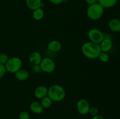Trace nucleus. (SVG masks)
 Listing matches in <instances>:
<instances>
[{"instance_id":"12","label":"nucleus","mask_w":120,"mask_h":119,"mask_svg":"<svg viewBox=\"0 0 120 119\" xmlns=\"http://www.w3.org/2000/svg\"><path fill=\"white\" fill-rule=\"evenodd\" d=\"M62 46V44L59 41L52 40L48 43L47 47L49 51L53 52H57L61 50Z\"/></svg>"},{"instance_id":"13","label":"nucleus","mask_w":120,"mask_h":119,"mask_svg":"<svg viewBox=\"0 0 120 119\" xmlns=\"http://www.w3.org/2000/svg\"><path fill=\"white\" fill-rule=\"evenodd\" d=\"M29 108L32 112L36 114H40L43 113V107L41 105V103L39 102H32L30 104Z\"/></svg>"},{"instance_id":"27","label":"nucleus","mask_w":120,"mask_h":119,"mask_svg":"<svg viewBox=\"0 0 120 119\" xmlns=\"http://www.w3.org/2000/svg\"><path fill=\"white\" fill-rule=\"evenodd\" d=\"M91 119H104V117L102 116L101 115L98 114V115L95 116H93Z\"/></svg>"},{"instance_id":"17","label":"nucleus","mask_w":120,"mask_h":119,"mask_svg":"<svg viewBox=\"0 0 120 119\" xmlns=\"http://www.w3.org/2000/svg\"><path fill=\"white\" fill-rule=\"evenodd\" d=\"M45 12L43 9L42 8H39L38 9H36L35 10H33L32 16L33 18L36 21H40L44 17Z\"/></svg>"},{"instance_id":"25","label":"nucleus","mask_w":120,"mask_h":119,"mask_svg":"<svg viewBox=\"0 0 120 119\" xmlns=\"http://www.w3.org/2000/svg\"><path fill=\"white\" fill-rule=\"evenodd\" d=\"M52 4L55 5H59L63 2L64 0H49Z\"/></svg>"},{"instance_id":"15","label":"nucleus","mask_w":120,"mask_h":119,"mask_svg":"<svg viewBox=\"0 0 120 119\" xmlns=\"http://www.w3.org/2000/svg\"><path fill=\"white\" fill-rule=\"evenodd\" d=\"M26 4L29 9L34 10L41 8L43 3L42 0H26Z\"/></svg>"},{"instance_id":"22","label":"nucleus","mask_w":120,"mask_h":119,"mask_svg":"<svg viewBox=\"0 0 120 119\" xmlns=\"http://www.w3.org/2000/svg\"><path fill=\"white\" fill-rule=\"evenodd\" d=\"M99 113V110H98V108L96 107H90V109L89 111V114H90V115L93 116H97Z\"/></svg>"},{"instance_id":"26","label":"nucleus","mask_w":120,"mask_h":119,"mask_svg":"<svg viewBox=\"0 0 120 119\" xmlns=\"http://www.w3.org/2000/svg\"><path fill=\"white\" fill-rule=\"evenodd\" d=\"M84 1H85V2L87 4H89L90 5L98 3V0H84Z\"/></svg>"},{"instance_id":"9","label":"nucleus","mask_w":120,"mask_h":119,"mask_svg":"<svg viewBox=\"0 0 120 119\" xmlns=\"http://www.w3.org/2000/svg\"><path fill=\"white\" fill-rule=\"evenodd\" d=\"M48 89L45 86H39L36 88L34 91V96L38 99H42V98L48 96Z\"/></svg>"},{"instance_id":"28","label":"nucleus","mask_w":120,"mask_h":119,"mask_svg":"<svg viewBox=\"0 0 120 119\" xmlns=\"http://www.w3.org/2000/svg\"></svg>"},{"instance_id":"7","label":"nucleus","mask_w":120,"mask_h":119,"mask_svg":"<svg viewBox=\"0 0 120 119\" xmlns=\"http://www.w3.org/2000/svg\"><path fill=\"white\" fill-rule=\"evenodd\" d=\"M77 110L78 113L81 115H86L89 114V111L90 109V104L88 100L85 99H81L77 102Z\"/></svg>"},{"instance_id":"14","label":"nucleus","mask_w":120,"mask_h":119,"mask_svg":"<svg viewBox=\"0 0 120 119\" xmlns=\"http://www.w3.org/2000/svg\"><path fill=\"white\" fill-rule=\"evenodd\" d=\"M15 77L16 79L20 81H24L27 80L29 77V74L27 70L21 68L15 73Z\"/></svg>"},{"instance_id":"18","label":"nucleus","mask_w":120,"mask_h":119,"mask_svg":"<svg viewBox=\"0 0 120 119\" xmlns=\"http://www.w3.org/2000/svg\"><path fill=\"white\" fill-rule=\"evenodd\" d=\"M41 104L42 106V107H43V108H48L52 106V105L53 101L50 99V98H49V97L47 96L45 97V98H42V99H41Z\"/></svg>"},{"instance_id":"10","label":"nucleus","mask_w":120,"mask_h":119,"mask_svg":"<svg viewBox=\"0 0 120 119\" xmlns=\"http://www.w3.org/2000/svg\"><path fill=\"white\" fill-rule=\"evenodd\" d=\"M42 57L41 53L37 51H34L31 52L29 56V60L32 65L40 64L42 60Z\"/></svg>"},{"instance_id":"11","label":"nucleus","mask_w":120,"mask_h":119,"mask_svg":"<svg viewBox=\"0 0 120 119\" xmlns=\"http://www.w3.org/2000/svg\"><path fill=\"white\" fill-rule=\"evenodd\" d=\"M109 28L113 32H120V19L113 18L110 20L109 23Z\"/></svg>"},{"instance_id":"23","label":"nucleus","mask_w":120,"mask_h":119,"mask_svg":"<svg viewBox=\"0 0 120 119\" xmlns=\"http://www.w3.org/2000/svg\"><path fill=\"white\" fill-rule=\"evenodd\" d=\"M6 72H7V70H6L5 65L0 64V79H1V78L4 77Z\"/></svg>"},{"instance_id":"4","label":"nucleus","mask_w":120,"mask_h":119,"mask_svg":"<svg viewBox=\"0 0 120 119\" xmlns=\"http://www.w3.org/2000/svg\"><path fill=\"white\" fill-rule=\"evenodd\" d=\"M5 66L7 71L10 73L15 74L18 70L22 68V61L18 57H13L9 58L8 61L5 64Z\"/></svg>"},{"instance_id":"8","label":"nucleus","mask_w":120,"mask_h":119,"mask_svg":"<svg viewBox=\"0 0 120 119\" xmlns=\"http://www.w3.org/2000/svg\"><path fill=\"white\" fill-rule=\"evenodd\" d=\"M99 44L102 52H108L111 50L112 47V40L110 37L104 36V38Z\"/></svg>"},{"instance_id":"2","label":"nucleus","mask_w":120,"mask_h":119,"mask_svg":"<svg viewBox=\"0 0 120 119\" xmlns=\"http://www.w3.org/2000/svg\"><path fill=\"white\" fill-rule=\"evenodd\" d=\"M48 96L53 102H59L65 98V90L60 85L57 84L53 85L48 89Z\"/></svg>"},{"instance_id":"3","label":"nucleus","mask_w":120,"mask_h":119,"mask_svg":"<svg viewBox=\"0 0 120 119\" xmlns=\"http://www.w3.org/2000/svg\"><path fill=\"white\" fill-rule=\"evenodd\" d=\"M104 12V8L100 4L96 3L89 6L86 14L89 19L92 21H97L103 16Z\"/></svg>"},{"instance_id":"16","label":"nucleus","mask_w":120,"mask_h":119,"mask_svg":"<svg viewBox=\"0 0 120 119\" xmlns=\"http://www.w3.org/2000/svg\"><path fill=\"white\" fill-rule=\"evenodd\" d=\"M118 0H98L100 4L104 8H110L114 7L117 3Z\"/></svg>"},{"instance_id":"20","label":"nucleus","mask_w":120,"mask_h":119,"mask_svg":"<svg viewBox=\"0 0 120 119\" xmlns=\"http://www.w3.org/2000/svg\"><path fill=\"white\" fill-rule=\"evenodd\" d=\"M9 57L8 55L5 53H1L0 54V64H2L5 65L8 61Z\"/></svg>"},{"instance_id":"24","label":"nucleus","mask_w":120,"mask_h":119,"mask_svg":"<svg viewBox=\"0 0 120 119\" xmlns=\"http://www.w3.org/2000/svg\"><path fill=\"white\" fill-rule=\"evenodd\" d=\"M32 68L33 72L35 74L39 73L41 71V70H42L39 64H38V65H32Z\"/></svg>"},{"instance_id":"21","label":"nucleus","mask_w":120,"mask_h":119,"mask_svg":"<svg viewBox=\"0 0 120 119\" xmlns=\"http://www.w3.org/2000/svg\"><path fill=\"white\" fill-rule=\"evenodd\" d=\"M19 119H30V115L29 113L26 111H22L19 114Z\"/></svg>"},{"instance_id":"1","label":"nucleus","mask_w":120,"mask_h":119,"mask_svg":"<svg viewBox=\"0 0 120 119\" xmlns=\"http://www.w3.org/2000/svg\"><path fill=\"white\" fill-rule=\"evenodd\" d=\"M82 52L83 54L89 59H96L101 52L99 44L87 42L82 46Z\"/></svg>"},{"instance_id":"6","label":"nucleus","mask_w":120,"mask_h":119,"mask_svg":"<svg viewBox=\"0 0 120 119\" xmlns=\"http://www.w3.org/2000/svg\"><path fill=\"white\" fill-rule=\"evenodd\" d=\"M39 65L42 71L48 74L53 72L56 68L55 61L49 57L43 58Z\"/></svg>"},{"instance_id":"5","label":"nucleus","mask_w":120,"mask_h":119,"mask_svg":"<svg viewBox=\"0 0 120 119\" xmlns=\"http://www.w3.org/2000/svg\"><path fill=\"white\" fill-rule=\"evenodd\" d=\"M88 37L90 40V42L100 44L104 38V35L99 29L93 28L88 32Z\"/></svg>"},{"instance_id":"19","label":"nucleus","mask_w":120,"mask_h":119,"mask_svg":"<svg viewBox=\"0 0 120 119\" xmlns=\"http://www.w3.org/2000/svg\"><path fill=\"white\" fill-rule=\"evenodd\" d=\"M98 58L103 63H107L109 61V60H110V57H109L107 52H102V51L99 54Z\"/></svg>"}]
</instances>
